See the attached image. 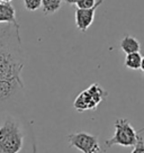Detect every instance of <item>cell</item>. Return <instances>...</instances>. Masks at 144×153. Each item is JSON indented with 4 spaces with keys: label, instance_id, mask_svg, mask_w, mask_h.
I'll return each mask as SVG.
<instances>
[{
    "label": "cell",
    "instance_id": "4fadbf2b",
    "mask_svg": "<svg viewBox=\"0 0 144 153\" xmlns=\"http://www.w3.org/2000/svg\"><path fill=\"white\" fill-rule=\"evenodd\" d=\"M132 153H144V140L142 136H140V139H139V141H137L136 145L133 148Z\"/></svg>",
    "mask_w": 144,
    "mask_h": 153
},
{
    "label": "cell",
    "instance_id": "30bf717a",
    "mask_svg": "<svg viewBox=\"0 0 144 153\" xmlns=\"http://www.w3.org/2000/svg\"><path fill=\"white\" fill-rule=\"evenodd\" d=\"M63 0H42V10L44 15L50 16V15L55 14L61 7H62Z\"/></svg>",
    "mask_w": 144,
    "mask_h": 153
},
{
    "label": "cell",
    "instance_id": "52a82bcc",
    "mask_svg": "<svg viewBox=\"0 0 144 153\" xmlns=\"http://www.w3.org/2000/svg\"><path fill=\"white\" fill-rule=\"evenodd\" d=\"M1 24H14L19 26L16 17V10L11 2L0 1V25Z\"/></svg>",
    "mask_w": 144,
    "mask_h": 153
},
{
    "label": "cell",
    "instance_id": "9a60e30c",
    "mask_svg": "<svg viewBox=\"0 0 144 153\" xmlns=\"http://www.w3.org/2000/svg\"><path fill=\"white\" fill-rule=\"evenodd\" d=\"M141 71L144 73V56L142 57V63H141Z\"/></svg>",
    "mask_w": 144,
    "mask_h": 153
},
{
    "label": "cell",
    "instance_id": "8992f818",
    "mask_svg": "<svg viewBox=\"0 0 144 153\" xmlns=\"http://www.w3.org/2000/svg\"><path fill=\"white\" fill-rule=\"evenodd\" d=\"M104 2V0H97L96 6H94L92 8L89 9H81V8H77L76 10V26L77 28L81 32L85 33L88 30V28L90 27L95 20V15H96L97 9L100 7V5Z\"/></svg>",
    "mask_w": 144,
    "mask_h": 153
},
{
    "label": "cell",
    "instance_id": "5bb4252c",
    "mask_svg": "<svg viewBox=\"0 0 144 153\" xmlns=\"http://www.w3.org/2000/svg\"><path fill=\"white\" fill-rule=\"evenodd\" d=\"M63 2H65L67 5H70V6H73L77 4V0H63Z\"/></svg>",
    "mask_w": 144,
    "mask_h": 153
},
{
    "label": "cell",
    "instance_id": "2e32d148",
    "mask_svg": "<svg viewBox=\"0 0 144 153\" xmlns=\"http://www.w3.org/2000/svg\"><path fill=\"white\" fill-rule=\"evenodd\" d=\"M0 1H4V2H11L13 0H0Z\"/></svg>",
    "mask_w": 144,
    "mask_h": 153
},
{
    "label": "cell",
    "instance_id": "7a4b0ae2",
    "mask_svg": "<svg viewBox=\"0 0 144 153\" xmlns=\"http://www.w3.org/2000/svg\"><path fill=\"white\" fill-rule=\"evenodd\" d=\"M25 141L24 126L18 118L7 116L0 124V153H19Z\"/></svg>",
    "mask_w": 144,
    "mask_h": 153
},
{
    "label": "cell",
    "instance_id": "e0dca14e",
    "mask_svg": "<svg viewBox=\"0 0 144 153\" xmlns=\"http://www.w3.org/2000/svg\"><path fill=\"white\" fill-rule=\"evenodd\" d=\"M142 132H144V127L142 129H140V131H139V133H142Z\"/></svg>",
    "mask_w": 144,
    "mask_h": 153
},
{
    "label": "cell",
    "instance_id": "3957f363",
    "mask_svg": "<svg viewBox=\"0 0 144 153\" xmlns=\"http://www.w3.org/2000/svg\"><path fill=\"white\" fill-rule=\"evenodd\" d=\"M114 127H115V133L113 137L105 141L106 148L109 149L113 145L134 148L141 136L139 131H135V128L126 118H117L114 122Z\"/></svg>",
    "mask_w": 144,
    "mask_h": 153
},
{
    "label": "cell",
    "instance_id": "8fae6325",
    "mask_svg": "<svg viewBox=\"0 0 144 153\" xmlns=\"http://www.w3.org/2000/svg\"><path fill=\"white\" fill-rule=\"evenodd\" d=\"M23 2L28 11H35L42 7V0H23Z\"/></svg>",
    "mask_w": 144,
    "mask_h": 153
},
{
    "label": "cell",
    "instance_id": "7c38bea8",
    "mask_svg": "<svg viewBox=\"0 0 144 153\" xmlns=\"http://www.w3.org/2000/svg\"><path fill=\"white\" fill-rule=\"evenodd\" d=\"M97 0H77V8L81 9H89L92 8L94 6H96Z\"/></svg>",
    "mask_w": 144,
    "mask_h": 153
},
{
    "label": "cell",
    "instance_id": "9c48e42d",
    "mask_svg": "<svg viewBox=\"0 0 144 153\" xmlns=\"http://www.w3.org/2000/svg\"><path fill=\"white\" fill-rule=\"evenodd\" d=\"M142 55L140 52L130 53L126 54L124 60V64L127 69L131 70H141V63H142Z\"/></svg>",
    "mask_w": 144,
    "mask_h": 153
},
{
    "label": "cell",
    "instance_id": "5b68a950",
    "mask_svg": "<svg viewBox=\"0 0 144 153\" xmlns=\"http://www.w3.org/2000/svg\"><path fill=\"white\" fill-rule=\"evenodd\" d=\"M68 142L71 148H76L82 153H100L101 148L96 135L87 132H77L68 135Z\"/></svg>",
    "mask_w": 144,
    "mask_h": 153
},
{
    "label": "cell",
    "instance_id": "ba28073f",
    "mask_svg": "<svg viewBox=\"0 0 144 153\" xmlns=\"http://www.w3.org/2000/svg\"><path fill=\"white\" fill-rule=\"evenodd\" d=\"M120 50L125 54H130V53L141 52V43L137 41V38L131 35H125L120 41Z\"/></svg>",
    "mask_w": 144,
    "mask_h": 153
},
{
    "label": "cell",
    "instance_id": "6da1fadb",
    "mask_svg": "<svg viewBox=\"0 0 144 153\" xmlns=\"http://www.w3.org/2000/svg\"><path fill=\"white\" fill-rule=\"evenodd\" d=\"M26 55L20 36V26L0 25V113L23 105L26 89L23 69Z\"/></svg>",
    "mask_w": 144,
    "mask_h": 153
},
{
    "label": "cell",
    "instance_id": "277c9868",
    "mask_svg": "<svg viewBox=\"0 0 144 153\" xmlns=\"http://www.w3.org/2000/svg\"><path fill=\"white\" fill-rule=\"evenodd\" d=\"M107 97V90L98 83H92L76 97L73 101V108L79 113L86 110H96L99 104L106 100Z\"/></svg>",
    "mask_w": 144,
    "mask_h": 153
}]
</instances>
